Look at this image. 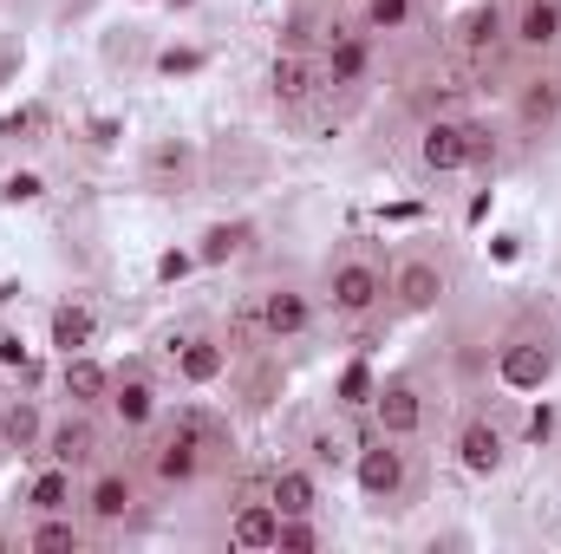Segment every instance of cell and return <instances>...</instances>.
Here are the masks:
<instances>
[{
	"instance_id": "11",
	"label": "cell",
	"mask_w": 561,
	"mask_h": 554,
	"mask_svg": "<svg viewBox=\"0 0 561 554\" xmlns=\"http://www.w3.org/2000/svg\"><path fill=\"white\" fill-rule=\"evenodd\" d=\"M112 385H118V372H112L105 359H92V353H66V359H59V392H66V405L105 412Z\"/></svg>"
},
{
	"instance_id": "23",
	"label": "cell",
	"mask_w": 561,
	"mask_h": 554,
	"mask_svg": "<svg viewBox=\"0 0 561 554\" xmlns=\"http://www.w3.org/2000/svg\"><path fill=\"white\" fill-rule=\"evenodd\" d=\"M503 39H510V13H503L496 0H483V7H470V13L457 20V46H463V53H477V59H483V53H496Z\"/></svg>"
},
{
	"instance_id": "9",
	"label": "cell",
	"mask_w": 561,
	"mask_h": 554,
	"mask_svg": "<svg viewBox=\"0 0 561 554\" xmlns=\"http://www.w3.org/2000/svg\"><path fill=\"white\" fill-rule=\"evenodd\" d=\"M510 463V430L490 412H470L457 424V470L463 476H496Z\"/></svg>"
},
{
	"instance_id": "26",
	"label": "cell",
	"mask_w": 561,
	"mask_h": 554,
	"mask_svg": "<svg viewBox=\"0 0 561 554\" xmlns=\"http://www.w3.org/2000/svg\"><path fill=\"white\" fill-rule=\"evenodd\" d=\"M249 242H255V229H249V222H209V229H203V242H196V268H222V262L249 255Z\"/></svg>"
},
{
	"instance_id": "17",
	"label": "cell",
	"mask_w": 561,
	"mask_h": 554,
	"mask_svg": "<svg viewBox=\"0 0 561 554\" xmlns=\"http://www.w3.org/2000/svg\"><path fill=\"white\" fill-rule=\"evenodd\" d=\"M268 503H275L280 516H320V470L280 463L275 476H268Z\"/></svg>"
},
{
	"instance_id": "39",
	"label": "cell",
	"mask_w": 561,
	"mask_h": 554,
	"mask_svg": "<svg viewBox=\"0 0 561 554\" xmlns=\"http://www.w3.org/2000/svg\"><path fill=\"white\" fill-rule=\"evenodd\" d=\"M0 549H20V535H13V529H0Z\"/></svg>"
},
{
	"instance_id": "30",
	"label": "cell",
	"mask_w": 561,
	"mask_h": 554,
	"mask_svg": "<svg viewBox=\"0 0 561 554\" xmlns=\"http://www.w3.org/2000/svg\"><path fill=\"white\" fill-rule=\"evenodd\" d=\"M280 554H307V549H320V522L313 516H280Z\"/></svg>"
},
{
	"instance_id": "16",
	"label": "cell",
	"mask_w": 561,
	"mask_h": 554,
	"mask_svg": "<svg viewBox=\"0 0 561 554\" xmlns=\"http://www.w3.org/2000/svg\"><path fill=\"white\" fill-rule=\"evenodd\" d=\"M268 79H275L280 105H307V99L320 92V53H307V46H280Z\"/></svg>"
},
{
	"instance_id": "15",
	"label": "cell",
	"mask_w": 561,
	"mask_h": 554,
	"mask_svg": "<svg viewBox=\"0 0 561 554\" xmlns=\"http://www.w3.org/2000/svg\"><path fill=\"white\" fill-rule=\"evenodd\" d=\"M510 46H523V53H556L561 46V0H516V13H510Z\"/></svg>"
},
{
	"instance_id": "19",
	"label": "cell",
	"mask_w": 561,
	"mask_h": 554,
	"mask_svg": "<svg viewBox=\"0 0 561 554\" xmlns=\"http://www.w3.org/2000/svg\"><path fill=\"white\" fill-rule=\"evenodd\" d=\"M105 412L118 417V430H150V424H157V385H150L144 372H125V379L112 385Z\"/></svg>"
},
{
	"instance_id": "10",
	"label": "cell",
	"mask_w": 561,
	"mask_h": 554,
	"mask_svg": "<svg viewBox=\"0 0 561 554\" xmlns=\"http://www.w3.org/2000/svg\"><path fill=\"white\" fill-rule=\"evenodd\" d=\"M203 463H209V457H203V443H196V437H183L176 424L150 443V476H157V489H190V483L203 476Z\"/></svg>"
},
{
	"instance_id": "12",
	"label": "cell",
	"mask_w": 561,
	"mask_h": 554,
	"mask_svg": "<svg viewBox=\"0 0 561 554\" xmlns=\"http://www.w3.org/2000/svg\"><path fill=\"white\" fill-rule=\"evenodd\" d=\"M561 125V72H536L516 85V131L523 138H549Z\"/></svg>"
},
{
	"instance_id": "20",
	"label": "cell",
	"mask_w": 561,
	"mask_h": 554,
	"mask_svg": "<svg viewBox=\"0 0 561 554\" xmlns=\"http://www.w3.org/2000/svg\"><path fill=\"white\" fill-rule=\"evenodd\" d=\"M53 353L66 359V353H92V339H99V313H92V300H59L53 307Z\"/></svg>"
},
{
	"instance_id": "5",
	"label": "cell",
	"mask_w": 561,
	"mask_h": 554,
	"mask_svg": "<svg viewBox=\"0 0 561 554\" xmlns=\"http://www.w3.org/2000/svg\"><path fill=\"white\" fill-rule=\"evenodd\" d=\"M99 450H105V424L99 412H85V405H66L59 417H46V443H39V457H53V463H66V470H92L99 463Z\"/></svg>"
},
{
	"instance_id": "3",
	"label": "cell",
	"mask_w": 561,
	"mask_h": 554,
	"mask_svg": "<svg viewBox=\"0 0 561 554\" xmlns=\"http://www.w3.org/2000/svg\"><path fill=\"white\" fill-rule=\"evenodd\" d=\"M444 293H450V268H444L437 255H424V249L399 255V262L386 268V300H392V313H405V320L437 313Z\"/></svg>"
},
{
	"instance_id": "34",
	"label": "cell",
	"mask_w": 561,
	"mask_h": 554,
	"mask_svg": "<svg viewBox=\"0 0 561 554\" xmlns=\"http://www.w3.org/2000/svg\"><path fill=\"white\" fill-rule=\"evenodd\" d=\"M477 163H496V131H483V125H470V170Z\"/></svg>"
},
{
	"instance_id": "35",
	"label": "cell",
	"mask_w": 561,
	"mask_h": 554,
	"mask_svg": "<svg viewBox=\"0 0 561 554\" xmlns=\"http://www.w3.org/2000/svg\"><path fill=\"white\" fill-rule=\"evenodd\" d=\"M190 268H196V249H190V255H183V249H170V255L157 262V280H183Z\"/></svg>"
},
{
	"instance_id": "6",
	"label": "cell",
	"mask_w": 561,
	"mask_h": 554,
	"mask_svg": "<svg viewBox=\"0 0 561 554\" xmlns=\"http://www.w3.org/2000/svg\"><path fill=\"white\" fill-rule=\"evenodd\" d=\"M255 333H262L268 346H294V339H307V333H313V293L294 287V280L262 287V300H255Z\"/></svg>"
},
{
	"instance_id": "36",
	"label": "cell",
	"mask_w": 561,
	"mask_h": 554,
	"mask_svg": "<svg viewBox=\"0 0 561 554\" xmlns=\"http://www.w3.org/2000/svg\"><path fill=\"white\" fill-rule=\"evenodd\" d=\"M39 125H46V112H39V105H33V112H13V118H7V138L20 143L26 131H39Z\"/></svg>"
},
{
	"instance_id": "18",
	"label": "cell",
	"mask_w": 561,
	"mask_h": 554,
	"mask_svg": "<svg viewBox=\"0 0 561 554\" xmlns=\"http://www.w3.org/2000/svg\"><path fill=\"white\" fill-rule=\"evenodd\" d=\"M79 470H66V463H53L46 457V470L26 483V516H53V509H79Z\"/></svg>"
},
{
	"instance_id": "28",
	"label": "cell",
	"mask_w": 561,
	"mask_h": 554,
	"mask_svg": "<svg viewBox=\"0 0 561 554\" xmlns=\"http://www.w3.org/2000/svg\"><path fill=\"white\" fill-rule=\"evenodd\" d=\"M549 366H556V346H510L503 353V372H510V385H542L549 379Z\"/></svg>"
},
{
	"instance_id": "7",
	"label": "cell",
	"mask_w": 561,
	"mask_h": 554,
	"mask_svg": "<svg viewBox=\"0 0 561 554\" xmlns=\"http://www.w3.org/2000/svg\"><path fill=\"white\" fill-rule=\"evenodd\" d=\"M424 417H431V405H424V385L419 372H386L379 385H373V424L386 430V437H419Z\"/></svg>"
},
{
	"instance_id": "37",
	"label": "cell",
	"mask_w": 561,
	"mask_h": 554,
	"mask_svg": "<svg viewBox=\"0 0 561 554\" xmlns=\"http://www.w3.org/2000/svg\"><path fill=\"white\" fill-rule=\"evenodd\" d=\"M549 430H556V412H549V405H542V412L529 417V437H536V443H542V437H549Z\"/></svg>"
},
{
	"instance_id": "22",
	"label": "cell",
	"mask_w": 561,
	"mask_h": 554,
	"mask_svg": "<svg viewBox=\"0 0 561 554\" xmlns=\"http://www.w3.org/2000/svg\"><path fill=\"white\" fill-rule=\"evenodd\" d=\"M222 372H229V346L222 339H203V333L196 339H176V379L183 385H216Z\"/></svg>"
},
{
	"instance_id": "38",
	"label": "cell",
	"mask_w": 561,
	"mask_h": 554,
	"mask_svg": "<svg viewBox=\"0 0 561 554\" xmlns=\"http://www.w3.org/2000/svg\"><path fill=\"white\" fill-rule=\"evenodd\" d=\"M157 66H163V72H190V66H196V53H163Z\"/></svg>"
},
{
	"instance_id": "31",
	"label": "cell",
	"mask_w": 561,
	"mask_h": 554,
	"mask_svg": "<svg viewBox=\"0 0 561 554\" xmlns=\"http://www.w3.org/2000/svg\"><path fill=\"white\" fill-rule=\"evenodd\" d=\"M373 385H379V379H373L366 366H346V372H340V405H373Z\"/></svg>"
},
{
	"instance_id": "8",
	"label": "cell",
	"mask_w": 561,
	"mask_h": 554,
	"mask_svg": "<svg viewBox=\"0 0 561 554\" xmlns=\"http://www.w3.org/2000/svg\"><path fill=\"white\" fill-rule=\"evenodd\" d=\"M313 53H320V85H327V92H353V85L373 79V33L327 26V39H320Z\"/></svg>"
},
{
	"instance_id": "14",
	"label": "cell",
	"mask_w": 561,
	"mask_h": 554,
	"mask_svg": "<svg viewBox=\"0 0 561 554\" xmlns=\"http://www.w3.org/2000/svg\"><path fill=\"white\" fill-rule=\"evenodd\" d=\"M85 516L79 509H53V516H26V529H20V549H33V554H72V549H85Z\"/></svg>"
},
{
	"instance_id": "32",
	"label": "cell",
	"mask_w": 561,
	"mask_h": 554,
	"mask_svg": "<svg viewBox=\"0 0 561 554\" xmlns=\"http://www.w3.org/2000/svg\"><path fill=\"white\" fill-rule=\"evenodd\" d=\"M353 457V443L340 437V430H313V470H327V463H346Z\"/></svg>"
},
{
	"instance_id": "24",
	"label": "cell",
	"mask_w": 561,
	"mask_h": 554,
	"mask_svg": "<svg viewBox=\"0 0 561 554\" xmlns=\"http://www.w3.org/2000/svg\"><path fill=\"white\" fill-rule=\"evenodd\" d=\"M229 542L236 549H275L280 542V509L262 496V503H242L236 522H229Z\"/></svg>"
},
{
	"instance_id": "2",
	"label": "cell",
	"mask_w": 561,
	"mask_h": 554,
	"mask_svg": "<svg viewBox=\"0 0 561 554\" xmlns=\"http://www.w3.org/2000/svg\"><path fill=\"white\" fill-rule=\"evenodd\" d=\"M353 483H359V496L366 503H405L412 496V450H405V437H366L359 450H353Z\"/></svg>"
},
{
	"instance_id": "27",
	"label": "cell",
	"mask_w": 561,
	"mask_h": 554,
	"mask_svg": "<svg viewBox=\"0 0 561 554\" xmlns=\"http://www.w3.org/2000/svg\"><path fill=\"white\" fill-rule=\"evenodd\" d=\"M150 189H176V183H190V170H196V150L183 138H157L150 143Z\"/></svg>"
},
{
	"instance_id": "13",
	"label": "cell",
	"mask_w": 561,
	"mask_h": 554,
	"mask_svg": "<svg viewBox=\"0 0 561 554\" xmlns=\"http://www.w3.org/2000/svg\"><path fill=\"white\" fill-rule=\"evenodd\" d=\"M419 163L431 170V176H457V170H470V125H457V118H437V125H424Z\"/></svg>"
},
{
	"instance_id": "33",
	"label": "cell",
	"mask_w": 561,
	"mask_h": 554,
	"mask_svg": "<svg viewBox=\"0 0 561 554\" xmlns=\"http://www.w3.org/2000/svg\"><path fill=\"white\" fill-rule=\"evenodd\" d=\"M0 196H7V203H39V196H46V183H39L33 170H13V176L0 183Z\"/></svg>"
},
{
	"instance_id": "21",
	"label": "cell",
	"mask_w": 561,
	"mask_h": 554,
	"mask_svg": "<svg viewBox=\"0 0 561 554\" xmlns=\"http://www.w3.org/2000/svg\"><path fill=\"white\" fill-rule=\"evenodd\" d=\"M46 443V412L33 399H7L0 405V450H20V457H39Z\"/></svg>"
},
{
	"instance_id": "29",
	"label": "cell",
	"mask_w": 561,
	"mask_h": 554,
	"mask_svg": "<svg viewBox=\"0 0 561 554\" xmlns=\"http://www.w3.org/2000/svg\"><path fill=\"white\" fill-rule=\"evenodd\" d=\"M412 13H419V0H359L366 33H405V26H412Z\"/></svg>"
},
{
	"instance_id": "1",
	"label": "cell",
	"mask_w": 561,
	"mask_h": 554,
	"mask_svg": "<svg viewBox=\"0 0 561 554\" xmlns=\"http://www.w3.org/2000/svg\"><path fill=\"white\" fill-rule=\"evenodd\" d=\"M320 293H327L333 320H346V326H366V320L386 307V268H379L366 249H340V255L327 262Z\"/></svg>"
},
{
	"instance_id": "25",
	"label": "cell",
	"mask_w": 561,
	"mask_h": 554,
	"mask_svg": "<svg viewBox=\"0 0 561 554\" xmlns=\"http://www.w3.org/2000/svg\"><path fill=\"white\" fill-rule=\"evenodd\" d=\"M170 424H176L183 437H196V443H203V457H229V450H236V430H229V417H216L209 405H183Z\"/></svg>"
},
{
	"instance_id": "4",
	"label": "cell",
	"mask_w": 561,
	"mask_h": 554,
	"mask_svg": "<svg viewBox=\"0 0 561 554\" xmlns=\"http://www.w3.org/2000/svg\"><path fill=\"white\" fill-rule=\"evenodd\" d=\"M131 509H138V476L118 463H92L79 483V516L92 529H118V522H131Z\"/></svg>"
}]
</instances>
